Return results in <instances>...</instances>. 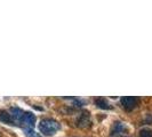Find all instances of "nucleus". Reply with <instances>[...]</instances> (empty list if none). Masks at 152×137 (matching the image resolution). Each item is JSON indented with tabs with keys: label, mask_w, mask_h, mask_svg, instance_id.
I'll return each instance as SVG.
<instances>
[{
	"label": "nucleus",
	"mask_w": 152,
	"mask_h": 137,
	"mask_svg": "<svg viewBox=\"0 0 152 137\" xmlns=\"http://www.w3.org/2000/svg\"><path fill=\"white\" fill-rule=\"evenodd\" d=\"M60 129H61V125L54 119H49V118L42 119L39 123V130L45 136H52Z\"/></svg>",
	"instance_id": "nucleus-1"
},
{
	"label": "nucleus",
	"mask_w": 152,
	"mask_h": 137,
	"mask_svg": "<svg viewBox=\"0 0 152 137\" xmlns=\"http://www.w3.org/2000/svg\"><path fill=\"white\" fill-rule=\"evenodd\" d=\"M140 99L137 97H133V96H127V97H122L121 98V104L125 110L127 111H132L138 105Z\"/></svg>",
	"instance_id": "nucleus-2"
},
{
	"label": "nucleus",
	"mask_w": 152,
	"mask_h": 137,
	"mask_svg": "<svg viewBox=\"0 0 152 137\" xmlns=\"http://www.w3.org/2000/svg\"><path fill=\"white\" fill-rule=\"evenodd\" d=\"M34 122H36V115L31 112H26L24 113V117L21 122V126L23 129H29V128H33L34 127Z\"/></svg>",
	"instance_id": "nucleus-3"
},
{
	"label": "nucleus",
	"mask_w": 152,
	"mask_h": 137,
	"mask_svg": "<svg viewBox=\"0 0 152 137\" xmlns=\"http://www.w3.org/2000/svg\"><path fill=\"white\" fill-rule=\"evenodd\" d=\"M91 115L88 112H83L77 119V126L80 128H87L88 126H91Z\"/></svg>",
	"instance_id": "nucleus-4"
},
{
	"label": "nucleus",
	"mask_w": 152,
	"mask_h": 137,
	"mask_svg": "<svg viewBox=\"0 0 152 137\" xmlns=\"http://www.w3.org/2000/svg\"><path fill=\"white\" fill-rule=\"evenodd\" d=\"M125 130H126V125H125V123H122V122H120V121L114 122L113 128L111 130V136H114V135H115V137H117L119 134H121L122 131H125Z\"/></svg>",
	"instance_id": "nucleus-5"
},
{
	"label": "nucleus",
	"mask_w": 152,
	"mask_h": 137,
	"mask_svg": "<svg viewBox=\"0 0 152 137\" xmlns=\"http://www.w3.org/2000/svg\"><path fill=\"white\" fill-rule=\"evenodd\" d=\"M0 121L7 123V125H15L10 113L8 111H5V110H0Z\"/></svg>",
	"instance_id": "nucleus-6"
},
{
	"label": "nucleus",
	"mask_w": 152,
	"mask_h": 137,
	"mask_svg": "<svg viewBox=\"0 0 152 137\" xmlns=\"http://www.w3.org/2000/svg\"><path fill=\"white\" fill-rule=\"evenodd\" d=\"M95 104H96V106L102 109V110H110V109H112L111 104L109 103V101L107 98H104V97L96 98L95 99Z\"/></svg>",
	"instance_id": "nucleus-7"
},
{
	"label": "nucleus",
	"mask_w": 152,
	"mask_h": 137,
	"mask_svg": "<svg viewBox=\"0 0 152 137\" xmlns=\"http://www.w3.org/2000/svg\"><path fill=\"white\" fill-rule=\"evenodd\" d=\"M23 130H24L25 135L28 137H42L41 135H39L38 133H36L33 128H29V129H23Z\"/></svg>",
	"instance_id": "nucleus-8"
},
{
	"label": "nucleus",
	"mask_w": 152,
	"mask_h": 137,
	"mask_svg": "<svg viewBox=\"0 0 152 137\" xmlns=\"http://www.w3.org/2000/svg\"><path fill=\"white\" fill-rule=\"evenodd\" d=\"M140 137H152V130L150 129H142L140 131Z\"/></svg>",
	"instance_id": "nucleus-9"
},
{
	"label": "nucleus",
	"mask_w": 152,
	"mask_h": 137,
	"mask_svg": "<svg viewBox=\"0 0 152 137\" xmlns=\"http://www.w3.org/2000/svg\"><path fill=\"white\" fill-rule=\"evenodd\" d=\"M117 137H124V136H117Z\"/></svg>",
	"instance_id": "nucleus-10"
}]
</instances>
